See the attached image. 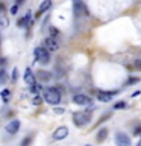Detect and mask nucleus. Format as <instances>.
Wrapping results in <instances>:
<instances>
[{"instance_id": "bb28decb", "label": "nucleus", "mask_w": 141, "mask_h": 146, "mask_svg": "<svg viewBox=\"0 0 141 146\" xmlns=\"http://www.w3.org/2000/svg\"><path fill=\"white\" fill-rule=\"evenodd\" d=\"M136 146H141V140H140V141H138V145H136Z\"/></svg>"}, {"instance_id": "a211bd4d", "label": "nucleus", "mask_w": 141, "mask_h": 146, "mask_svg": "<svg viewBox=\"0 0 141 146\" xmlns=\"http://www.w3.org/2000/svg\"><path fill=\"white\" fill-rule=\"evenodd\" d=\"M120 108H126V102H117L114 105V110H120Z\"/></svg>"}, {"instance_id": "ddd939ff", "label": "nucleus", "mask_w": 141, "mask_h": 146, "mask_svg": "<svg viewBox=\"0 0 141 146\" xmlns=\"http://www.w3.org/2000/svg\"><path fill=\"white\" fill-rule=\"evenodd\" d=\"M36 78L41 81H49L50 79V73L49 72H43V70H40V72H36Z\"/></svg>"}, {"instance_id": "a878e982", "label": "nucleus", "mask_w": 141, "mask_h": 146, "mask_svg": "<svg viewBox=\"0 0 141 146\" xmlns=\"http://www.w3.org/2000/svg\"><path fill=\"white\" fill-rule=\"evenodd\" d=\"M3 78H5V72H3V70H0V81H2Z\"/></svg>"}, {"instance_id": "f3484780", "label": "nucleus", "mask_w": 141, "mask_h": 146, "mask_svg": "<svg viewBox=\"0 0 141 146\" xmlns=\"http://www.w3.org/2000/svg\"><path fill=\"white\" fill-rule=\"evenodd\" d=\"M136 82H140V78H129L126 84H127V85H130V84H136Z\"/></svg>"}, {"instance_id": "4be33fe9", "label": "nucleus", "mask_w": 141, "mask_h": 146, "mask_svg": "<svg viewBox=\"0 0 141 146\" xmlns=\"http://www.w3.org/2000/svg\"><path fill=\"white\" fill-rule=\"evenodd\" d=\"M50 34H52V35H58L59 31L56 29V27H50Z\"/></svg>"}, {"instance_id": "dca6fc26", "label": "nucleus", "mask_w": 141, "mask_h": 146, "mask_svg": "<svg viewBox=\"0 0 141 146\" xmlns=\"http://www.w3.org/2000/svg\"><path fill=\"white\" fill-rule=\"evenodd\" d=\"M41 88H43V87H41V85L35 84V85H32V87H30V91H32V93H38V91H40Z\"/></svg>"}, {"instance_id": "4468645a", "label": "nucleus", "mask_w": 141, "mask_h": 146, "mask_svg": "<svg viewBox=\"0 0 141 146\" xmlns=\"http://www.w3.org/2000/svg\"><path fill=\"white\" fill-rule=\"evenodd\" d=\"M106 135H108V129H106V128L100 129L99 134H97V141H103L105 139H106Z\"/></svg>"}, {"instance_id": "aec40b11", "label": "nucleus", "mask_w": 141, "mask_h": 146, "mask_svg": "<svg viewBox=\"0 0 141 146\" xmlns=\"http://www.w3.org/2000/svg\"><path fill=\"white\" fill-rule=\"evenodd\" d=\"M32 141V137H26L24 140H23V143H21V146H29V143Z\"/></svg>"}, {"instance_id": "9d476101", "label": "nucleus", "mask_w": 141, "mask_h": 146, "mask_svg": "<svg viewBox=\"0 0 141 146\" xmlns=\"http://www.w3.org/2000/svg\"><path fill=\"white\" fill-rule=\"evenodd\" d=\"M35 79H36V76L32 73L30 68H26V72H24V82L27 85H35Z\"/></svg>"}, {"instance_id": "f257e3e1", "label": "nucleus", "mask_w": 141, "mask_h": 146, "mask_svg": "<svg viewBox=\"0 0 141 146\" xmlns=\"http://www.w3.org/2000/svg\"><path fill=\"white\" fill-rule=\"evenodd\" d=\"M44 100L47 104H52V105L59 104L61 102V91L56 88H47L44 91Z\"/></svg>"}, {"instance_id": "1a4fd4ad", "label": "nucleus", "mask_w": 141, "mask_h": 146, "mask_svg": "<svg viewBox=\"0 0 141 146\" xmlns=\"http://www.w3.org/2000/svg\"><path fill=\"white\" fill-rule=\"evenodd\" d=\"M73 102L77 104V105H90L91 104V98L85 94H76L74 98H73Z\"/></svg>"}, {"instance_id": "f8f14e48", "label": "nucleus", "mask_w": 141, "mask_h": 146, "mask_svg": "<svg viewBox=\"0 0 141 146\" xmlns=\"http://www.w3.org/2000/svg\"><path fill=\"white\" fill-rule=\"evenodd\" d=\"M29 20H30V14H26V17L20 18V20L17 21V25L20 26V27H24V26H27V25H29Z\"/></svg>"}, {"instance_id": "7ed1b4c3", "label": "nucleus", "mask_w": 141, "mask_h": 146, "mask_svg": "<svg viewBox=\"0 0 141 146\" xmlns=\"http://www.w3.org/2000/svg\"><path fill=\"white\" fill-rule=\"evenodd\" d=\"M35 58L40 64H49L50 62V53L49 50H45L43 47H36L35 49Z\"/></svg>"}, {"instance_id": "393cba45", "label": "nucleus", "mask_w": 141, "mask_h": 146, "mask_svg": "<svg viewBox=\"0 0 141 146\" xmlns=\"http://www.w3.org/2000/svg\"><path fill=\"white\" fill-rule=\"evenodd\" d=\"M55 111H56V113H59V114H61V113L64 111V108H55Z\"/></svg>"}, {"instance_id": "412c9836", "label": "nucleus", "mask_w": 141, "mask_h": 146, "mask_svg": "<svg viewBox=\"0 0 141 146\" xmlns=\"http://www.w3.org/2000/svg\"><path fill=\"white\" fill-rule=\"evenodd\" d=\"M141 134V125L140 126H136L135 128V131H134V135H140Z\"/></svg>"}, {"instance_id": "6ab92c4d", "label": "nucleus", "mask_w": 141, "mask_h": 146, "mask_svg": "<svg viewBox=\"0 0 141 146\" xmlns=\"http://www.w3.org/2000/svg\"><path fill=\"white\" fill-rule=\"evenodd\" d=\"M41 102H43V99H41L40 96H35V99L32 100V104H34V105H40Z\"/></svg>"}, {"instance_id": "5701e85b", "label": "nucleus", "mask_w": 141, "mask_h": 146, "mask_svg": "<svg viewBox=\"0 0 141 146\" xmlns=\"http://www.w3.org/2000/svg\"><path fill=\"white\" fill-rule=\"evenodd\" d=\"M17 11H18V6H17V5H14V6L11 8V14H17Z\"/></svg>"}, {"instance_id": "39448f33", "label": "nucleus", "mask_w": 141, "mask_h": 146, "mask_svg": "<svg viewBox=\"0 0 141 146\" xmlns=\"http://www.w3.org/2000/svg\"><path fill=\"white\" fill-rule=\"evenodd\" d=\"M44 47L45 50H52V52H56V50L59 49V44L58 41L53 38V36H49V38L44 40Z\"/></svg>"}, {"instance_id": "0eeeda50", "label": "nucleus", "mask_w": 141, "mask_h": 146, "mask_svg": "<svg viewBox=\"0 0 141 146\" xmlns=\"http://www.w3.org/2000/svg\"><path fill=\"white\" fill-rule=\"evenodd\" d=\"M115 94H117V91H99L97 99L100 100V102H109Z\"/></svg>"}, {"instance_id": "423d86ee", "label": "nucleus", "mask_w": 141, "mask_h": 146, "mask_svg": "<svg viewBox=\"0 0 141 146\" xmlns=\"http://www.w3.org/2000/svg\"><path fill=\"white\" fill-rule=\"evenodd\" d=\"M67 135H68V128H65V126H59L53 132V139L55 140H64Z\"/></svg>"}, {"instance_id": "cd10ccee", "label": "nucleus", "mask_w": 141, "mask_h": 146, "mask_svg": "<svg viewBox=\"0 0 141 146\" xmlns=\"http://www.w3.org/2000/svg\"><path fill=\"white\" fill-rule=\"evenodd\" d=\"M85 146H91V145H85Z\"/></svg>"}, {"instance_id": "2eb2a0df", "label": "nucleus", "mask_w": 141, "mask_h": 146, "mask_svg": "<svg viewBox=\"0 0 141 146\" xmlns=\"http://www.w3.org/2000/svg\"><path fill=\"white\" fill-rule=\"evenodd\" d=\"M0 96H2L3 102H8L9 98H11V91H9V90H2V93H0Z\"/></svg>"}, {"instance_id": "6e6552de", "label": "nucleus", "mask_w": 141, "mask_h": 146, "mask_svg": "<svg viewBox=\"0 0 141 146\" xmlns=\"http://www.w3.org/2000/svg\"><path fill=\"white\" fill-rule=\"evenodd\" d=\"M20 129V122L18 120H11V122H8V125H6V132L8 134H17V131Z\"/></svg>"}, {"instance_id": "9b49d317", "label": "nucleus", "mask_w": 141, "mask_h": 146, "mask_svg": "<svg viewBox=\"0 0 141 146\" xmlns=\"http://www.w3.org/2000/svg\"><path fill=\"white\" fill-rule=\"evenodd\" d=\"M50 6H52V2H50V0H45V2H43V3L40 5L38 15H40V14H43V12H45V11H47V9H49Z\"/></svg>"}, {"instance_id": "20e7f679", "label": "nucleus", "mask_w": 141, "mask_h": 146, "mask_svg": "<svg viewBox=\"0 0 141 146\" xmlns=\"http://www.w3.org/2000/svg\"><path fill=\"white\" fill-rule=\"evenodd\" d=\"M115 143H117V146H130V139L126 134H123V132H117Z\"/></svg>"}, {"instance_id": "f03ea898", "label": "nucleus", "mask_w": 141, "mask_h": 146, "mask_svg": "<svg viewBox=\"0 0 141 146\" xmlns=\"http://www.w3.org/2000/svg\"><path fill=\"white\" fill-rule=\"evenodd\" d=\"M73 122L77 126H84L91 122V114L90 113H74L73 114Z\"/></svg>"}, {"instance_id": "b1692460", "label": "nucleus", "mask_w": 141, "mask_h": 146, "mask_svg": "<svg viewBox=\"0 0 141 146\" xmlns=\"http://www.w3.org/2000/svg\"><path fill=\"white\" fill-rule=\"evenodd\" d=\"M17 79V68H14V72H12V81H15Z\"/></svg>"}]
</instances>
